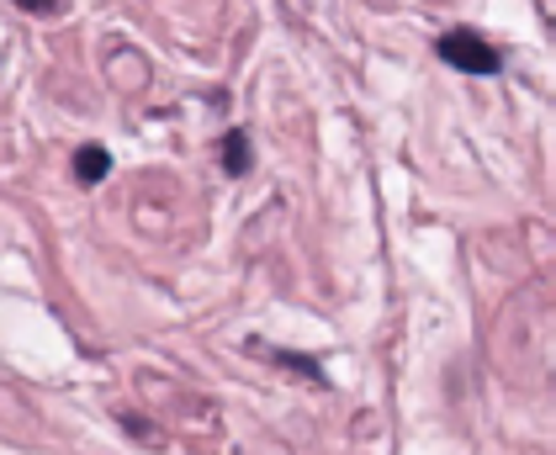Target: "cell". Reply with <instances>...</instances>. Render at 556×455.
<instances>
[{
    "mask_svg": "<svg viewBox=\"0 0 556 455\" xmlns=\"http://www.w3.org/2000/svg\"><path fill=\"white\" fill-rule=\"evenodd\" d=\"M250 169H255V143H250V132H244V127H233V132L223 138V175L244 180Z\"/></svg>",
    "mask_w": 556,
    "mask_h": 455,
    "instance_id": "obj_4",
    "label": "cell"
},
{
    "mask_svg": "<svg viewBox=\"0 0 556 455\" xmlns=\"http://www.w3.org/2000/svg\"><path fill=\"white\" fill-rule=\"evenodd\" d=\"M250 350H255V355H265L270 366H281V371H298L302 381H318V387H329V376H324V366H318L313 355H298V350H281V344L270 350V344H260V339L250 344Z\"/></svg>",
    "mask_w": 556,
    "mask_h": 455,
    "instance_id": "obj_2",
    "label": "cell"
},
{
    "mask_svg": "<svg viewBox=\"0 0 556 455\" xmlns=\"http://www.w3.org/2000/svg\"><path fill=\"white\" fill-rule=\"evenodd\" d=\"M106 175H112V149H106V143H80V149H75V180L90 191V186H101Z\"/></svg>",
    "mask_w": 556,
    "mask_h": 455,
    "instance_id": "obj_3",
    "label": "cell"
},
{
    "mask_svg": "<svg viewBox=\"0 0 556 455\" xmlns=\"http://www.w3.org/2000/svg\"><path fill=\"white\" fill-rule=\"evenodd\" d=\"M434 53H440L456 75H498V69H504V53L482 38V33H471V27H451L445 38L434 42Z\"/></svg>",
    "mask_w": 556,
    "mask_h": 455,
    "instance_id": "obj_1",
    "label": "cell"
},
{
    "mask_svg": "<svg viewBox=\"0 0 556 455\" xmlns=\"http://www.w3.org/2000/svg\"><path fill=\"white\" fill-rule=\"evenodd\" d=\"M11 5H22L27 16H53L59 11V0H11Z\"/></svg>",
    "mask_w": 556,
    "mask_h": 455,
    "instance_id": "obj_5",
    "label": "cell"
}]
</instances>
